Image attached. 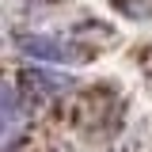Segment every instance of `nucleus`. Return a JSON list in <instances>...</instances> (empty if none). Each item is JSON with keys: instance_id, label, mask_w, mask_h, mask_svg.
I'll return each instance as SVG.
<instances>
[{"instance_id": "f257e3e1", "label": "nucleus", "mask_w": 152, "mask_h": 152, "mask_svg": "<svg viewBox=\"0 0 152 152\" xmlns=\"http://www.w3.org/2000/svg\"><path fill=\"white\" fill-rule=\"evenodd\" d=\"M19 50L31 53L34 61H80L84 50H76L61 38H46V34H23L19 38Z\"/></svg>"}, {"instance_id": "f03ea898", "label": "nucleus", "mask_w": 152, "mask_h": 152, "mask_svg": "<svg viewBox=\"0 0 152 152\" xmlns=\"http://www.w3.org/2000/svg\"><path fill=\"white\" fill-rule=\"evenodd\" d=\"M114 8L129 19H148L152 15V0H114Z\"/></svg>"}]
</instances>
